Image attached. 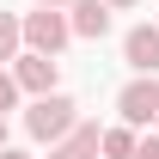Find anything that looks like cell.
Masks as SVG:
<instances>
[{
	"label": "cell",
	"mask_w": 159,
	"mask_h": 159,
	"mask_svg": "<svg viewBox=\"0 0 159 159\" xmlns=\"http://www.w3.org/2000/svg\"><path fill=\"white\" fill-rule=\"evenodd\" d=\"M74 122H80V104L67 98V92H43V98H31V110H25V135L43 141V147H55Z\"/></svg>",
	"instance_id": "1"
},
{
	"label": "cell",
	"mask_w": 159,
	"mask_h": 159,
	"mask_svg": "<svg viewBox=\"0 0 159 159\" xmlns=\"http://www.w3.org/2000/svg\"><path fill=\"white\" fill-rule=\"evenodd\" d=\"M19 25H25V49H37V55H61L74 43L67 6H31V12H19Z\"/></svg>",
	"instance_id": "2"
},
{
	"label": "cell",
	"mask_w": 159,
	"mask_h": 159,
	"mask_svg": "<svg viewBox=\"0 0 159 159\" xmlns=\"http://www.w3.org/2000/svg\"><path fill=\"white\" fill-rule=\"evenodd\" d=\"M116 116L129 122V129H153V116H159V80L153 74H135L116 92Z\"/></svg>",
	"instance_id": "3"
},
{
	"label": "cell",
	"mask_w": 159,
	"mask_h": 159,
	"mask_svg": "<svg viewBox=\"0 0 159 159\" xmlns=\"http://www.w3.org/2000/svg\"><path fill=\"white\" fill-rule=\"evenodd\" d=\"M12 80H19V92L43 98V92H55L61 61H55V55H37V49H19V61H12Z\"/></svg>",
	"instance_id": "4"
},
{
	"label": "cell",
	"mask_w": 159,
	"mask_h": 159,
	"mask_svg": "<svg viewBox=\"0 0 159 159\" xmlns=\"http://www.w3.org/2000/svg\"><path fill=\"white\" fill-rule=\"evenodd\" d=\"M122 61L135 74H159V25H129L122 31Z\"/></svg>",
	"instance_id": "5"
},
{
	"label": "cell",
	"mask_w": 159,
	"mask_h": 159,
	"mask_svg": "<svg viewBox=\"0 0 159 159\" xmlns=\"http://www.w3.org/2000/svg\"><path fill=\"white\" fill-rule=\"evenodd\" d=\"M67 31H74L80 43L110 37V6H104V0H74V6H67Z\"/></svg>",
	"instance_id": "6"
},
{
	"label": "cell",
	"mask_w": 159,
	"mask_h": 159,
	"mask_svg": "<svg viewBox=\"0 0 159 159\" xmlns=\"http://www.w3.org/2000/svg\"><path fill=\"white\" fill-rule=\"evenodd\" d=\"M98 141H104V129H98L92 116H80L74 129H67V135L49 147V159H98Z\"/></svg>",
	"instance_id": "7"
},
{
	"label": "cell",
	"mask_w": 159,
	"mask_h": 159,
	"mask_svg": "<svg viewBox=\"0 0 159 159\" xmlns=\"http://www.w3.org/2000/svg\"><path fill=\"white\" fill-rule=\"evenodd\" d=\"M135 147H141V129L116 122V129H104V141H98V159H135Z\"/></svg>",
	"instance_id": "8"
},
{
	"label": "cell",
	"mask_w": 159,
	"mask_h": 159,
	"mask_svg": "<svg viewBox=\"0 0 159 159\" xmlns=\"http://www.w3.org/2000/svg\"><path fill=\"white\" fill-rule=\"evenodd\" d=\"M19 49H25V25H19V12H0V67H12V61H19Z\"/></svg>",
	"instance_id": "9"
},
{
	"label": "cell",
	"mask_w": 159,
	"mask_h": 159,
	"mask_svg": "<svg viewBox=\"0 0 159 159\" xmlns=\"http://www.w3.org/2000/svg\"><path fill=\"white\" fill-rule=\"evenodd\" d=\"M19 80H12V67H0V116H6V110H19Z\"/></svg>",
	"instance_id": "10"
},
{
	"label": "cell",
	"mask_w": 159,
	"mask_h": 159,
	"mask_svg": "<svg viewBox=\"0 0 159 159\" xmlns=\"http://www.w3.org/2000/svg\"><path fill=\"white\" fill-rule=\"evenodd\" d=\"M135 159H159V129H153V135H141V147H135Z\"/></svg>",
	"instance_id": "11"
},
{
	"label": "cell",
	"mask_w": 159,
	"mask_h": 159,
	"mask_svg": "<svg viewBox=\"0 0 159 159\" xmlns=\"http://www.w3.org/2000/svg\"><path fill=\"white\" fill-rule=\"evenodd\" d=\"M104 6H110V12H129V6H141V0H104Z\"/></svg>",
	"instance_id": "12"
},
{
	"label": "cell",
	"mask_w": 159,
	"mask_h": 159,
	"mask_svg": "<svg viewBox=\"0 0 159 159\" xmlns=\"http://www.w3.org/2000/svg\"><path fill=\"white\" fill-rule=\"evenodd\" d=\"M0 159H31V153H25V147H0Z\"/></svg>",
	"instance_id": "13"
},
{
	"label": "cell",
	"mask_w": 159,
	"mask_h": 159,
	"mask_svg": "<svg viewBox=\"0 0 159 159\" xmlns=\"http://www.w3.org/2000/svg\"><path fill=\"white\" fill-rule=\"evenodd\" d=\"M37 6H74V0H37Z\"/></svg>",
	"instance_id": "14"
},
{
	"label": "cell",
	"mask_w": 159,
	"mask_h": 159,
	"mask_svg": "<svg viewBox=\"0 0 159 159\" xmlns=\"http://www.w3.org/2000/svg\"><path fill=\"white\" fill-rule=\"evenodd\" d=\"M0 147H6V116H0Z\"/></svg>",
	"instance_id": "15"
},
{
	"label": "cell",
	"mask_w": 159,
	"mask_h": 159,
	"mask_svg": "<svg viewBox=\"0 0 159 159\" xmlns=\"http://www.w3.org/2000/svg\"><path fill=\"white\" fill-rule=\"evenodd\" d=\"M153 129H159V116H153Z\"/></svg>",
	"instance_id": "16"
}]
</instances>
